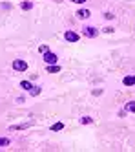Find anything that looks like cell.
Returning a JSON list of instances; mask_svg holds the SVG:
<instances>
[{"label": "cell", "instance_id": "cell-1", "mask_svg": "<svg viewBox=\"0 0 135 152\" xmlns=\"http://www.w3.org/2000/svg\"><path fill=\"white\" fill-rule=\"evenodd\" d=\"M13 70H17V72H26L28 70V62L22 61V59H15L13 61Z\"/></svg>", "mask_w": 135, "mask_h": 152}, {"label": "cell", "instance_id": "cell-2", "mask_svg": "<svg viewBox=\"0 0 135 152\" xmlns=\"http://www.w3.org/2000/svg\"><path fill=\"white\" fill-rule=\"evenodd\" d=\"M82 35L89 37V39H93V37H97V35H99V31H97L95 28H91V26H86V28L82 29Z\"/></svg>", "mask_w": 135, "mask_h": 152}, {"label": "cell", "instance_id": "cell-3", "mask_svg": "<svg viewBox=\"0 0 135 152\" xmlns=\"http://www.w3.org/2000/svg\"><path fill=\"white\" fill-rule=\"evenodd\" d=\"M57 55H55V53L53 51H46V53H44V61H46L48 64H57Z\"/></svg>", "mask_w": 135, "mask_h": 152}, {"label": "cell", "instance_id": "cell-4", "mask_svg": "<svg viewBox=\"0 0 135 152\" xmlns=\"http://www.w3.org/2000/svg\"><path fill=\"white\" fill-rule=\"evenodd\" d=\"M64 39H66L68 42H77L78 39H81V37H78V35L75 33V31H71V29H68L66 33H64Z\"/></svg>", "mask_w": 135, "mask_h": 152}, {"label": "cell", "instance_id": "cell-5", "mask_svg": "<svg viewBox=\"0 0 135 152\" xmlns=\"http://www.w3.org/2000/svg\"><path fill=\"white\" fill-rule=\"evenodd\" d=\"M122 84L124 86H133L135 84V75H126V77L122 79Z\"/></svg>", "mask_w": 135, "mask_h": 152}, {"label": "cell", "instance_id": "cell-6", "mask_svg": "<svg viewBox=\"0 0 135 152\" xmlns=\"http://www.w3.org/2000/svg\"><path fill=\"white\" fill-rule=\"evenodd\" d=\"M89 15H91V13H89L88 9H78V11H77V17L78 18H89Z\"/></svg>", "mask_w": 135, "mask_h": 152}, {"label": "cell", "instance_id": "cell-7", "mask_svg": "<svg viewBox=\"0 0 135 152\" xmlns=\"http://www.w3.org/2000/svg\"><path fill=\"white\" fill-rule=\"evenodd\" d=\"M48 73H57V72H60V68L57 66V64H48Z\"/></svg>", "mask_w": 135, "mask_h": 152}, {"label": "cell", "instance_id": "cell-8", "mask_svg": "<svg viewBox=\"0 0 135 152\" xmlns=\"http://www.w3.org/2000/svg\"><path fill=\"white\" fill-rule=\"evenodd\" d=\"M20 88H24V90H28V92H29V90L33 88V84H31L29 81H22V83H20Z\"/></svg>", "mask_w": 135, "mask_h": 152}, {"label": "cell", "instance_id": "cell-9", "mask_svg": "<svg viewBox=\"0 0 135 152\" xmlns=\"http://www.w3.org/2000/svg\"><path fill=\"white\" fill-rule=\"evenodd\" d=\"M126 112H133V114H135V101L126 103Z\"/></svg>", "mask_w": 135, "mask_h": 152}, {"label": "cell", "instance_id": "cell-10", "mask_svg": "<svg viewBox=\"0 0 135 152\" xmlns=\"http://www.w3.org/2000/svg\"><path fill=\"white\" fill-rule=\"evenodd\" d=\"M89 123H93V119L89 117V115H84V117H81V125H89Z\"/></svg>", "mask_w": 135, "mask_h": 152}, {"label": "cell", "instance_id": "cell-11", "mask_svg": "<svg viewBox=\"0 0 135 152\" xmlns=\"http://www.w3.org/2000/svg\"><path fill=\"white\" fill-rule=\"evenodd\" d=\"M33 7V2H22L20 4V9H24V11H28V9Z\"/></svg>", "mask_w": 135, "mask_h": 152}, {"label": "cell", "instance_id": "cell-12", "mask_svg": "<svg viewBox=\"0 0 135 152\" xmlns=\"http://www.w3.org/2000/svg\"><path fill=\"white\" fill-rule=\"evenodd\" d=\"M62 128H64V125H62V123H55V125L51 126L53 132H59V130H62Z\"/></svg>", "mask_w": 135, "mask_h": 152}, {"label": "cell", "instance_id": "cell-13", "mask_svg": "<svg viewBox=\"0 0 135 152\" xmlns=\"http://www.w3.org/2000/svg\"><path fill=\"white\" fill-rule=\"evenodd\" d=\"M29 94H31L33 97H35V95H38V94H40V88H37V86H33V88L29 90Z\"/></svg>", "mask_w": 135, "mask_h": 152}, {"label": "cell", "instance_id": "cell-14", "mask_svg": "<svg viewBox=\"0 0 135 152\" xmlns=\"http://www.w3.org/2000/svg\"><path fill=\"white\" fill-rule=\"evenodd\" d=\"M29 125H17V126H11L9 130H24V128H28Z\"/></svg>", "mask_w": 135, "mask_h": 152}, {"label": "cell", "instance_id": "cell-15", "mask_svg": "<svg viewBox=\"0 0 135 152\" xmlns=\"http://www.w3.org/2000/svg\"><path fill=\"white\" fill-rule=\"evenodd\" d=\"M9 145V139L7 137H0V147H7Z\"/></svg>", "mask_w": 135, "mask_h": 152}, {"label": "cell", "instance_id": "cell-16", "mask_svg": "<svg viewBox=\"0 0 135 152\" xmlns=\"http://www.w3.org/2000/svg\"><path fill=\"white\" fill-rule=\"evenodd\" d=\"M38 50H40V51H42V53H46V51H48V46H46V44H42V46H40V48H38Z\"/></svg>", "mask_w": 135, "mask_h": 152}, {"label": "cell", "instance_id": "cell-17", "mask_svg": "<svg viewBox=\"0 0 135 152\" xmlns=\"http://www.w3.org/2000/svg\"><path fill=\"white\" fill-rule=\"evenodd\" d=\"M71 2H75V4H84L86 0H71Z\"/></svg>", "mask_w": 135, "mask_h": 152}]
</instances>
